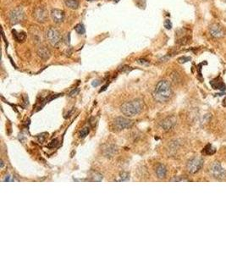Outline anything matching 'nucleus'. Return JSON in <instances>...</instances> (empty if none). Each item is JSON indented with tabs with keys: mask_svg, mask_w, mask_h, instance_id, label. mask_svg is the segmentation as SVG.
<instances>
[{
	"mask_svg": "<svg viewBox=\"0 0 226 254\" xmlns=\"http://www.w3.org/2000/svg\"><path fill=\"white\" fill-rule=\"evenodd\" d=\"M153 98L156 101L164 103L170 98L172 95V89H171L170 83L168 81L162 80L158 82L156 85L154 91H153Z\"/></svg>",
	"mask_w": 226,
	"mask_h": 254,
	"instance_id": "1",
	"label": "nucleus"
},
{
	"mask_svg": "<svg viewBox=\"0 0 226 254\" xmlns=\"http://www.w3.org/2000/svg\"><path fill=\"white\" fill-rule=\"evenodd\" d=\"M142 109V102L140 99L133 100L131 102H126L121 106L122 113L125 115L132 117L137 115Z\"/></svg>",
	"mask_w": 226,
	"mask_h": 254,
	"instance_id": "2",
	"label": "nucleus"
},
{
	"mask_svg": "<svg viewBox=\"0 0 226 254\" xmlns=\"http://www.w3.org/2000/svg\"><path fill=\"white\" fill-rule=\"evenodd\" d=\"M46 37H47L48 42L54 47H56L59 44L61 38H62L59 32L54 27H50L48 29L46 32Z\"/></svg>",
	"mask_w": 226,
	"mask_h": 254,
	"instance_id": "3",
	"label": "nucleus"
},
{
	"mask_svg": "<svg viewBox=\"0 0 226 254\" xmlns=\"http://www.w3.org/2000/svg\"><path fill=\"white\" fill-rule=\"evenodd\" d=\"M25 16V12L21 7H17L12 10L9 15V20L12 25H16L21 21H22Z\"/></svg>",
	"mask_w": 226,
	"mask_h": 254,
	"instance_id": "4",
	"label": "nucleus"
},
{
	"mask_svg": "<svg viewBox=\"0 0 226 254\" xmlns=\"http://www.w3.org/2000/svg\"><path fill=\"white\" fill-rule=\"evenodd\" d=\"M203 160L202 158L199 157H195L192 159L191 160H189L187 164V170L191 174H195L201 170V168L203 167Z\"/></svg>",
	"mask_w": 226,
	"mask_h": 254,
	"instance_id": "5",
	"label": "nucleus"
},
{
	"mask_svg": "<svg viewBox=\"0 0 226 254\" xmlns=\"http://www.w3.org/2000/svg\"><path fill=\"white\" fill-rule=\"evenodd\" d=\"M210 171L214 177L218 178V179H223L226 176V170L222 168L220 164L218 162H215L212 164Z\"/></svg>",
	"mask_w": 226,
	"mask_h": 254,
	"instance_id": "6",
	"label": "nucleus"
},
{
	"mask_svg": "<svg viewBox=\"0 0 226 254\" xmlns=\"http://www.w3.org/2000/svg\"><path fill=\"white\" fill-rule=\"evenodd\" d=\"M33 16L37 21L43 23L48 19V11L44 7H37L34 10Z\"/></svg>",
	"mask_w": 226,
	"mask_h": 254,
	"instance_id": "7",
	"label": "nucleus"
},
{
	"mask_svg": "<svg viewBox=\"0 0 226 254\" xmlns=\"http://www.w3.org/2000/svg\"><path fill=\"white\" fill-rule=\"evenodd\" d=\"M209 32L211 36L215 37V38H220L225 35V29L222 27L220 25H219L217 23H214L210 26Z\"/></svg>",
	"mask_w": 226,
	"mask_h": 254,
	"instance_id": "8",
	"label": "nucleus"
},
{
	"mask_svg": "<svg viewBox=\"0 0 226 254\" xmlns=\"http://www.w3.org/2000/svg\"><path fill=\"white\" fill-rule=\"evenodd\" d=\"M132 125V120L123 118V117H118L114 120V126H115L116 129H118V130H124L126 128H130V127H131Z\"/></svg>",
	"mask_w": 226,
	"mask_h": 254,
	"instance_id": "9",
	"label": "nucleus"
},
{
	"mask_svg": "<svg viewBox=\"0 0 226 254\" xmlns=\"http://www.w3.org/2000/svg\"><path fill=\"white\" fill-rule=\"evenodd\" d=\"M50 15L52 20L57 24H60L65 20V12L59 9H54L51 10Z\"/></svg>",
	"mask_w": 226,
	"mask_h": 254,
	"instance_id": "10",
	"label": "nucleus"
},
{
	"mask_svg": "<svg viewBox=\"0 0 226 254\" xmlns=\"http://www.w3.org/2000/svg\"><path fill=\"white\" fill-rule=\"evenodd\" d=\"M176 124V120L174 116L171 117H168L167 119H165L164 121L161 123V126L163 127L164 130L165 131H169L170 130L171 128L175 126V125Z\"/></svg>",
	"mask_w": 226,
	"mask_h": 254,
	"instance_id": "11",
	"label": "nucleus"
},
{
	"mask_svg": "<svg viewBox=\"0 0 226 254\" xmlns=\"http://www.w3.org/2000/svg\"><path fill=\"white\" fill-rule=\"evenodd\" d=\"M211 86L213 87V88L216 89V90H219L221 92H225L226 90V86L225 85V83L222 81L220 78H216L214 80L210 81Z\"/></svg>",
	"mask_w": 226,
	"mask_h": 254,
	"instance_id": "12",
	"label": "nucleus"
},
{
	"mask_svg": "<svg viewBox=\"0 0 226 254\" xmlns=\"http://www.w3.org/2000/svg\"><path fill=\"white\" fill-rule=\"evenodd\" d=\"M37 54L43 60H48L50 58V51L46 47H40L37 49Z\"/></svg>",
	"mask_w": 226,
	"mask_h": 254,
	"instance_id": "13",
	"label": "nucleus"
},
{
	"mask_svg": "<svg viewBox=\"0 0 226 254\" xmlns=\"http://www.w3.org/2000/svg\"><path fill=\"white\" fill-rule=\"evenodd\" d=\"M166 173H167V170H166L165 166L164 164H158L156 168V175H158V178H164L166 175Z\"/></svg>",
	"mask_w": 226,
	"mask_h": 254,
	"instance_id": "14",
	"label": "nucleus"
},
{
	"mask_svg": "<svg viewBox=\"0 0 226 254\" xmlns=\"http://www.w3.org/2000/svg\"><path fill=\"white\" fill-rule=\"evenodd\" d=\"M65 4L71 10H77L79 8V0H65Z\"/></svg>",
	"mask_w": 226,
	"mask_h": 254,
	"instance_id": "15",
	"label": "nucleus"
},
{
	"mask_svg": "<svg viewBox=\"0 0 226 254\" xmlns=\"http://www.w3.org/2000/svg\"><path fill=\"white\" fill-rule=\"evenodd\" d=\"M215 152H216V149H215L214 147H212V145H210V144L207 145L206 148H204V153L208 155L214 154Z\"/></svg>",
	"mask_w": 226,
	"mask_h": 254,
	"instance_id": "16",
	"label": "nucleus"
},
{
	"mask_svg": "<svg viewBox=\"0 0 226 254\" xmlns=\"http://www.w3.org/2000/svg\"><path fill=\"white\" fill-rule=\"evenodd\" d=\"M75 30H76V32L78 34H81V35H83L86 32V29H85V26H84L83 24H77L75 26Z\"/></svg>",
	"mask_w": 226,
	"mask_h": 254,
	"instance_id": "17",
	"label": "nucleus"
},
{
	"mask_svg": "<svg viewBox=\"0 0 226 254\" xmlns=\"http://www.w3.org/2000/svg\"><path fill=\"white\" fill-rule=\"evenodd\" d=\"M89 131H90V128H89V127H84L82 130L81 131V132H80V137H81V138L86 137L89 134Z\"/></svg>",
	"mask_w": 226,
	"mask_h": 254,
	"instance_id": "18",
	"label": "nucleus"
},
{
	"mask_svg": "<svg viewBox=\"0 0 226 254\" xmlns=\"http://www.w3.org/2000/svg\"><path fill=\"white\" fill-rule=\"evenodd\" d=\"M129 178H130L129 177V174L124 172V173H122L121 175H120V180H119V181H127L129 180Z\"/></svg>",
	"mask_w": 226,
	"mask_h": 254,
	"instance_id": "19",
	"label": "nucleus"
},
{
	"mask_svg": "<svg viewBox=\"0 0 226 254\" xmlns=\"http://www.w3.org/2000/svg\"><path fill=\"white\" fill-rule=\"evenodd\" d=\"M164 27H165L166 29L170 30L171 28H172V23H171L170 20H165V21L164 23Z\"/></svg>",
	"mask_w": 226,
	"mask_h": 254,
	"instance_id": "20",
	"label": "nucleus"
},
{
	"mask_svg": "<svg viewBox=\"0 0 226 254\" xmlns=\"http://www.w3.org/2000/svg\"><path fill=\"white\" fill-rule=\"evenodd\" d=\"M191 60V58L190 57H181V58H180L179 59H178V61L180 62V63H186V62H188V61Z\"/></svg>",
	"mask_w": 226,
	"mask_h": 254,
	"instance_id": "21",
	"label": "nucleus"
},
{
	"mask_svg": "<svg viewBox=\"0 0 226 254\" xmlns=\"http://www.w3.org/2000/svg\"><path fill=\"white\" fill-rule=\"evenodd\" d=\"M57 145H58V139H54V140H53V141L51 142V143L48 145V148H54Z\"/></svg>",
	"mask_w": 226,
	"mask_h": 254,
	"instance_id": "22",
	"label": "nucleus"
},
{
	"mask_svg": "<svg viewBox=\"0 0 226 254\" xmlns=\"http://www.w3.org/2000/svg\"><path fill=\"white\" fill-rule=\"evenodd\" d=\"M45 135H47V133H43L42 135H39L38 137H37L40 142H43L45 140V138H46V136H45Z\"/></svg>",
	"mask_w": 226,
	"mask_h": 254,
	"instance_id": "23",
	"label": "nucleus"
},
{
	"mask_svg": "<svg viewBox=\"0 0 226 254\" xmlns=\"http://www.w3.org/2000/svg\"><path fill=\"white\" fill-rule=\"evenodd\" d=\"M138 63L141 64V65H147L149 64L148 61L145 60V59H139V60H138Z\"/></svg>",
	"mask_w": 226,
	"mask_h": 254,
	"instance_id": "24",
	"label": "nucleus"
},
{
	"mask_svg": "<svg viewBox=\"0 0 226 254\" xmlns=\"http://www.w3.org/2000/svg\"><path fill=\"white\" fill-rule=\"evenodd\" d=\"M78 92H79V89L76 88V90H73L71 92H70V96H74V95H76V94L78 93Z\"/></svg>",
	"mask_w": 226,
	"mask_h": 254,
	"instance_id": "25",
	"label": "nucleus"
},
{
	"mask_svg": "<svg viewBox=\"0 0 226 254\" xmlns=\"http://www.w3.org/2000/svg\"><path fill=\"white\" fill-rule=\"evenodd\" d=\"M10 177H11L10 175H8V176L6 177L5 179H4V181H12L13 180H12Z\"/></svg>",
	"mask_w": 226,
	"mask_h": 254,
	"instance_id": "26",
	"label": "nucleus"
},
{
	"mask_svg": "<svg viewBox=\"0 0 226 254\" xmlns=\"http://www.w3.org/2000/svg\"><path fill=\"white\" fill-rule=\"evenodd\" d=\"M99 85V81H94L93 82H92V86L93 87H98Z\"/></svg>",
	"mask_w": 226,
	"mask_h": 254,
	"instance_id": "27",
	"label": "nucleus"
},
{
	"mask_svg": "<svg viewBox=\"0 0 226 254\" xmlns=\"http://www.w3.org/2000/svg\"><path fill=\"white\" fill-rule=\"evenodd\" d=\"M223 105L224 106H226V98L224 99V103H223Z\"/></svg>",
	"mask_w": 226,
	"mask_h": 254,
	"instance_id": "28",
	"label": "nucleus"
},
{
	"mask_svg": "<svg viewBox=\"0 0 226 254\" xmlns=\"http://www.w3.org/2000/svg\"><path fill=\"white\" fill-rule=\"evenodd\" d=\"M3 167H4V162L1 161V168H3Z\"/></svg>",
	"mask_w": 226,
	"mask_h": 254,
	"instance_id": "29",
	"label": "nucleus"
},
{
	"mask_svg": "<svg viewBox=\"0 0 226 254\" xmlns=\"http://www.w3.org/2000/svg\"><path fill=\"white\" fill-rule=\"evenodd\" d=\"M114 2H116V3H118V2H119L120 0H114Z\"/></svg>",
	"mask_w": 226,
	"mask_h": 254,
	"instance_id": "30",
	"label": "nucleus"
},
{
	"mask_svg": "<svg viewBox=\"0 0 226 254\" xmlns=\"http://www.w3.org/2000/svg\"><path fill=\"white\" fill-rule=\"evenodd\" d=\"M87 1H93V0H87Z\"/></svg>",
	"mask_w": 226,
	"mask_h": 254,
	"instance_id": "31",
	"label": "nucleus"
}]
</instances>
